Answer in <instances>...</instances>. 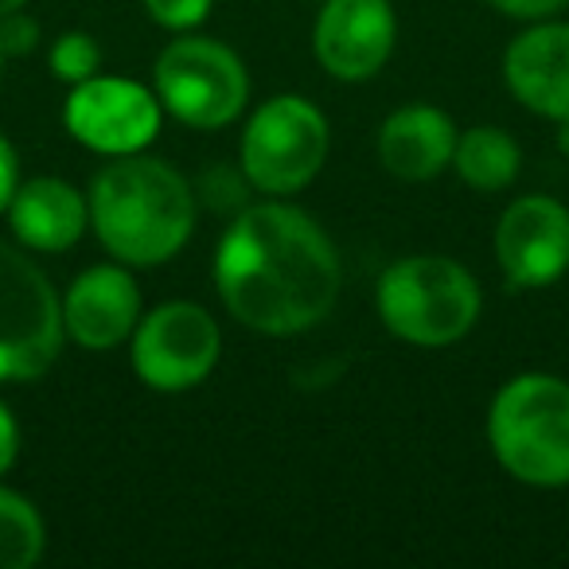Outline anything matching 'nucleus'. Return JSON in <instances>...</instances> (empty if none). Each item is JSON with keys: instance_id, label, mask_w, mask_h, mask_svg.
<instances>
[{"instance_id": "f257e3e1", "label": "nucleus", "mask_w": 569, "mask_h": 569, "mask_svg": "<svg viewBox=\"0 0 569 569\" xmlns=\"http://www.w3.org/2000/svg\"><path fill=\"white\" fill-rule=\"evenodd\" d=\"M214 289L242 328L284 340L328 320L343 289V261L309 211L266 199L246 203L222 230Z\"/></svg>"}, {"instance_id": "f03ea898", "label": "nucleus", "mask_w": 569, "mask_h": 569, "mask_svg": "<svg viewBox=\"0 0 569 569\" xmlns=\"http://www.w3.org/2000/svg\"><path fill=\"white\" fill-rule=\"evenodd\" d=\"M90 230L102 250L129 269L172 261L196 230L199 199L180 168L168 160L113 157L90 180Z\"/></svg>"}, {"instance_id": "7ed1b4c3", "label": "nucleus", "mask_w": 569, "mask_h": 569, "mask_svg": "<svg viewBox=\"0 0 569 569\" xmlns=\"http://www.w3.org/2000/svg\"><path fill=\"white\" fill-rule=\"evenodd\" d=\"M488 445L511 480L569 488V382L546 371L507 379L488 406Z\"/></svg>"}, {"instance_id": "20e7f679", "label": "nucleus", "mask_w": 569, "mask_h": 569, "mask_svg": "<svg viewBox=\"0 0 569 569\" xmlns=\"http://www.w3.org/2000/svg\"><path fill=\"white\" fill-rule=\"evenodd\" d=\"M375 309L390 336L413 348H449L476 328L483 309L472 269L445 253H413L382 269Z\"/></svg>"}, {"instance_id": "39448f33", "label": "nucleus", "mask_w": 569, "mask_h": 569, "mask_svg": "<svg viewBox=\"0 0 569 569\" xmlns=\"http://www.w3.org/2000/svg\"><path fill=\"white\" fill-rule=\"evenodd\" d=\"M328 118L305 94H277L250 113L238 144V168L253 191L284 199L305 191L328 160Z\"/></svg>"}, {"instance_id": "423d86ee", "label": "nucleus", "mask_w": 569, "mask_h": 569, "mask_svg": "<svg viewBox=\"0 0 569 569\" xmlns=\"http://www.w3.org/2000/svg\"><path fill=\"white\" fill-rule=\"evenodd\" d=\"M152 90L180 126L211 133L242 118L250 102V74L227 43L180 32V40L168 43L152 63Z\"/></svg>"}, {"instance_id": "0eeeda50", "label": "nucleus", "mask_w": 569, "mask_h": 569, "mask_svg": "<svg viewBox=\"0 0 569 569\" xmlns=\"http://www.w3.org/2000/svg\"><path fill=\"white\" fill-rule=\"evenodd\" d=\"M63 297L20 246L0 242V382H32L63 351Z\"/></svg>"}, {"instance_id": "6e6552de", "label": "nucleus", "mask_w": 569, "mask_h": 569, "mask_svg": "<svg viewBox=\"0 0 569 569\" xmlns=\"http://www.w3.org/2000/svg\"><path fill=\"white\" fill-rule=\"evenodd\" d=\"M137 379L157 395H183L211 379L222 359V328L203 305L168 301L137 320L129 336Z\"/></svg>"}, {"instance_id": "1a4fd4ad", "label": "nucleus", "mask_w": 569, "mask_h": 569, "mask_svg": "<svg viewBox=\"0 0 569 569\" xmlns=\"http://www.w3.org/2000/svg\"><path fill=\"white\" fill-rule=\"evenodd\" d=\"M160 113L164 106H160L157 90L98 71L94 79L71 87V98L63 106V126L82 149L113 160L149 149L160 133Z\"/></svg>"}, {"instance_id": "9d476101", "label": "nucleus", "mask_w": 569, "mask_h": 569, "mask_svg": "<svg viewBox=\"0 0 569 569\" xmlns=\"http://www.w3.org/2000/svg\"><path fill=\"white\" fill-rule=\"evenodd\" d=\"M491 250L511 289H546L569 269V207L553 196H519L499 214Z\"/></svg>"}, {"instance_id": "9b49d317", "label": "nucleus", "mask_w": 569, "mask_h": 569, "mask_svg": "<svg viewBox=\"0 0 569 569\" xmlns=\"http://www.w3.org/2000/svg\"><path fill=\"white\" fill-rule=\"evenodd\" d=\"M398 40L390 0H325L312 24V56L332 79L367 82L387 67Z\"/></svg>"}, {"instance_id": "f8f14e48", "label": "nucleus", "mask_w": 569, "mask_h": 569, "mask_svg": "<svg viewBox=\"0 0 569 569\" xmlns=\"http://www.w3.org/2000/svg\"><path fill=\"white\" fill-rule=\"evenodd\" d=\"M141 317V289L133 281V269L121 261L82 269L63 297L67 340H74L82 351H113L129 343Z\"/></svg>"}, {"instance_id": "ddd939ff", "label": "nucleus", "mask_w": 569, "mask_h": 569, "mask_svg": "<svg viewBox=\"0 0 569 569\" xmlns=\"http://www.w3.org/2000/svg\"><path fill=\"white\" fill-rule=\"evenodd\" d=\"M503 82L530 113L569 126V24L550 17L530 20L507 43Z\"/></svg>"}, {"instance_id": "4468645a", "label": "nucleus", "mask_w": 569, "mask_h": 569, "mask_svg": "<svg viewBox=\"0 0 569 569\" xmlns=\"http://www.w3.org/2000/svg\"><path fill=\"white\" fill-rule=\"evenodd\" d=\"M4 214L12 238L32 253H63L90 230V199L59 176L20 183Z\"/></svg>"}, {"instance_id": "2eb2a0df", "label": "nucleus", "mask_w": 569, "mask_h": 569, "mask_svg": "<svg viewBox=\"0 0 569 569\" xmlns=\"http://www.w3.org/2000/svg\"><path fill=\"white\" fill-rule=\"evenodd\" d=\"M460 129L445 110L410 102L395 110L379 129V164L406 183H421L452 168Z\"/></svg>"}, {"instance_id": "dca6fc26", "label": "nucleus", "mask_w": 569, "mask_h": 569, "mask_svg": "<svg viewBox=\"0 0 569 569\" xmlns=\"http://www.w3.org/2000/svg\"><path fill=\"white\" fill-rule=\"evenodd\" d=\"M522 168V149L507 129L499 126H472L457 137V152H452V172L460 183L472 191H503L515 183Z\"/></svg>"}, {"instance_id": "f3484780", "label": "nucleus", "mask_w": 569, "mask_h": 569, "mask_svg": "<svg viewBox=\"0 0 569 569\" xmlns=\"http://www.w3.org/2000/svg\"><path fill=\"white\" fill-rule=\"evenodd\" d=\"M48 550L40 507L0 483V569H32Z\"/></svg>"}, {"instance_id": "a211bd4d", "label": "nucleus", "mask_w": 569, "mask_h": 569, "mask_svg": "<svg viewBox=\"0 0 569 569\" xmlns=\"http://www.w3.org/2000/svg\"><path fill=\"white\" fill-rule=\"evenodd\" d=\"M48 67L59 82L79 87V82L94 79L102 71V48H98V40L90 32H63L51 43Z\"/></svg>"}, {"instance_id": "6ab92c4d", "label": "nucleus", "mask_w": 569, "mask_h": 569, "mask_svg": "<svg viewBox=\"0 0 569 569\" xmlns=\"http://www.w3.org/2000/svg\"><path fill=\"white\" fill-rule=\"evenodd\" d=\"M246 191H250V180H246L242 168H227V164H214L203 172L196 188V199H203L211 211H242L246 207Z\"/></svg>"}, {"instance_id": "aec40b11", "label": "nucleus", "mask_w": 569, "mask_h": 569, "mask_svg": "<svg viewBox=\"0 0 569 569\" xmlns=\"http://www.w3.org/2000/svg\"><path fill=\"white\" fill-rule=\"evenodd\" d=\"M152 24L168 28V32H196L207 17H211L214 0H141Z\"/></svg>"}, {"instance_id": "412c9836", "label": "nucleus", "mask_w": 569, "mask_h": 569, "mask_svg": "<svg viewBox=\"0 0 569 569\" xmlns=\"http://www.w3.org/2000/svg\"><path fill=\"white\" fill-rule=\"evenodd\" d=\"M40 48V20L28 17L24 9L0 17V51L4 59H24Z\"/></svg>"}, {"instance_id": "4be33fe9", "label": "nucleus", "mask_w": 569, "mask_h": 569, "mask_svg": "<svg viewBox=\"0 0 569 569\" xmlns=\"http://www.w3.org/2000/svg\"><path fill=\"white\" fill-rule=\"evenodd\" d=\"M491 9L499 12V17H511V20H546L553 17V12H561L569 4V0H488Z\"/></svg>"}, {"instance_id": "5701e85b", "label": "nucleus", "mask_w": 569, "mask_h": 569, "mask_svg": "<svg viewBox=\"0 0 569 569\" xmlns=\"http://www.w3.org/2000/svg\"><path fill=\"white\" fill-rule=\"evenodd\" d=\"M20 188V160H17V149L4 133H0V214L9 211L12 196Z\"/></svg>"}, {"instance_id": "b1692460", "label": "nucleus", "mask_w": 569, "mask_h": 569, "mask_svg": "<svg viewBox=\"0 0 569 569\" xmlns=\"http://www.w3.org/2000/svg\"><path fill=\"white\" fill-rule=\"evenodd\" d=\"M20 457V426H17V413L9 410V402L0 398V476L12 472Z\"/></svg>"}, {"instance_id": "393cba45", "label": "nucleus", "mask_w": 569, "mask_h": 569, "mask_svg": "<svg viewBox=\"0 0 569 569\" xmlns=\"http://www.w3.org/2000/svg\"><path fill=\"white\" fill-rule=\"evenodd\" d=\"M28 9V0H0V17H9V12Z\"/></svg>"}, {"instance_id": "a878e982", "label": "nucleus", "mask_w": 569, "mask_h": 569, "mask_svg": "<svg viewBox=\"0 0 569 569\" xmlns=\"http://www.w3.org/2000/svg\"><path fill=\"white\" fill-rule=\"evenodd\" d=\"M0 67H4V51H0Z\"/></svg>"}]
</instances>
